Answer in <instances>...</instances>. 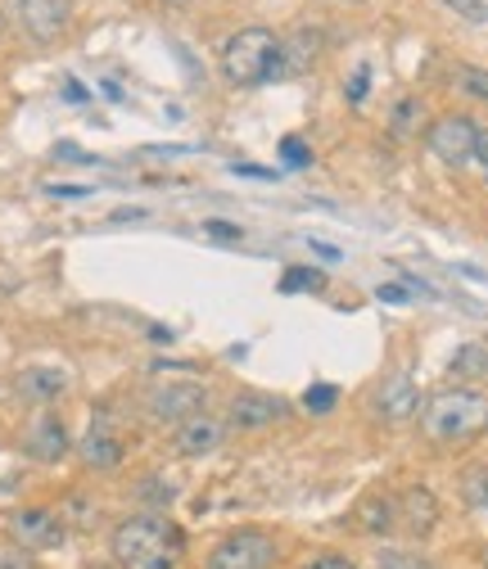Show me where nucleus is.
I'll use <instances>...</instances> for the list:
<instances>
[{
    "label": "nucleus",
    "instance_id": "f257e3e1",
    "mask_svg": "<svg viewBox=\"0 0 488 569\" xmlns=\"http://www.w3.org/2000/svg\"><path fill=\"white\" fill-rule=\"evenodd\" d=\"M113 560L118 569H177L181 529L159 511L131 516L113 529Z\"/></svg>",
    "mask_w": 488,
    "mask_h": 569
},
{
    "label": "nucleus",
    "instance_id": "f03ea898",
    "mask_svg": "<svg viewBox=\"0 0 488 569\" xmlns=\"http://www.w3.org/2000/svg\"><path fill=\"white\" fill-rule=\"evenodd\" d=\"M426 435L439 439V443H461V439H475L488 430V398L475 393V389H444L426 402Z\"/></svg>",
    "mask_w": 488,
    "mask_h": 569
},
{
    "label": "nucleus",
    "instance_id": "7ed1b4c3",
    "mask_svg": "<svg viewBox=\"0 0 488 569\" xmlns=\"http://www.w3.org/2000/svg\"><path fill=\"white\" fill-rule=\"evenodd\" d=\"M276 63H281V37L267 28H240L227 46H222V73L236 87H262L276 78Z\"/></svg>",
    "mask_w": 488,
    "mask_h": 569
},
{
    "label": "nucleus",
    "instance_id": "20e7f679",
    "mask_svg": "<svg viewBox=\"0 0 488 569\" xmlns=\"http://www.w3.org/2000/svg\"><path fill=\"white\" fill-rule=\"evenodd\" d=\"M475 140H479V127L466 118V113H444L426 127V146L430 154L444 163V168H470L475 163Z\"/></svg>",
    "mask_w": 488,
    "mask_h": 569
},
{
    "label": "nucleus",
    "instance_id": "39448f33",
    "mask_svg": "<svg viewBox=\"0 0 488 569\" xmlns=\"http://www.w3.org/2000/svg\"><path fill=\"white\" fill-rule=\"evenodd\" d=\"M276 565V538L262 529L231 533L213 547V556L203 560V569H271Z\"/></svg>",
    "mask_w": 488,
    "mask_h": 569
},
{
    "label": "nucleus",
    "instance_id": "423d86ee",
    "mask_svg": "<svg viewBox=\"0 0 488 569\" xmlns=\"http://www.w3.org/2000/svg\"><path fill=\"white\" fill-rule=\"evenodd\" d=\"M73 6L78 0H10V19L19 23L23 37L54 41L68 28V19H73Z\"/></svg>",
    "mask_w": 488,
    "mask_h": 569
},
{
    "label": "nucleus",
    "instance_id": "0eeeda50",
    "mask_svg": "<svg viewBox=\"0 0 488 569\" xmlns=\"http://www.w3.org/2000/svg\"><path fill=\"white\" fill-rule=\"evenodd\" d=\"M199 407H203V385H195V380H168V385H155L146 393V411L163 425H181Z\"/></svg>",
    "mask_w": 488,
    "mask_h": 569
},
{
    "label": "nucleus",
    "instance_id": "6e6552de",
    "mask_svg": "<svg viewBox=\"0 0 488 569\" xmlns=\"http://www.w3.org/2000/svg\"><path fill=\"white\" fill-rule=\"evenodd\" d=\"M23 452L41 466H54V461L68 457V430H63V420L54 411H41L23 430Z\"/></svg>",
    "mask_w": 488,
    "mask_h": 569
},
{
    "label": "nucleus",
    "instance_id": "1a4fd4ad",
    "mask_svg": "<svg viewBox=\"0 0 488 569\" xmlns=\"http://www.w3.org/2000/svg\"><path fill=\"white\" fill-rule=\"evenodd\" d=\"M10 533L28 547V551H50L63 542V520L46 507H28V511H14L10 516Z\"/></svg>",
    "mask_w": 488,
    "mask_h": 569
},
{
    "label": "nucleus",
    "instance_id": "9d476101",
    "mask_svg": "<svg viewBox=\"0 0 488 569\" xmlns=\"http://www.w3.org/2000/svg\"><path fill=\"white\" fill-rule=\"evenodd\" d=\"M286 402L281 398H271V393H240V398H231V407H227V425H236V430H271L276 420H286Z\"/></svg>",
    "mask_w": 488,
    "mask_h": 569
},
{
    "label": "nucleus",
    "instance_id": "9b49d317",
    "mask_svg": "<svg viewBox=\"0 0 488 569\" xmlns=\"http://www.w3.org/2000/svg\"><path fill=\"white\" fill-rule=\"evenodd\" d=\"M222 439H227V420H218V416L195 411L190 420L177 425V452L181 457H208V452L222 448Z\"/></svg>",
    "mask_w": 488,
    "mask_h": 569
},
{
    "label": "nucleus",
    "instance_id": "f8f14e48",
    "mask_svg": "<svg viewBox=\"0 0 488 569\" xmlns=\"http://www.w3.org/2000/svg\"><path fill=\"white\" fill-rule=\"evenodd\" d=\"M394 516H398V525H402L407 533L426 538V533H435V525H439V502H435L430 488H407L402 497H394Z\"/></svg>",
    "mask_w": 488,
    "mask_h": 569
},
{
    "label": "nucleus",
    "instance_id": "ddd939ff",
    "mask_svg": "<svg viewBox=\"0 0 488 569\" xmlns=\"http://www.w3.org/2000/svg\"><path fill=\"white\" fill-rule=\"evenodd\" d=\"M376 407H380L385 420L402 425V420L416 416V407H421V389L411 385V376H389V380L380 385V393H376Z\"/></svg>",
    "mask_w": 488,
    "mask_h": 569
},
{
    "label": "nucleus",
    "instance_id": "4468645a",
    "mask_svg": "<svg viewBox=\"0 0 488 569\" xmlns=\"http://www.w3.org/2000/svg\"><path fill=\"white\" fill-rule=\"evenodd\" d=\"M14 389H19L23 402L50 407V402H59V398L68 393V376H63L59 367H28V371L14 380Z\"/></svg>",
    "mask_w": 488,
    "mask_h": 569
},
{
    "label": "nucleus",
    "instance_id": "2eb2a0df",
    "mask_svg": "<svg viewBox=\"0 0 488 569\" xmlns=\"http://www.w3.org/2000/svg\"><path fill=\"white\" fill-rule=\"evenodd\" d=\"M78 457H82V466H91V470H118V461H122V439H113L104 425H96V430L78 443Z\"/></svg>",
    "mask_w": 488,
    "mask_h": 569
},
{
    "label": "nucleus",
    "instance_id": "dca6fc26",
    "mask_svg": "<svg viewBox=\"0 0 488 569\" xmlns=\"http://www.w3.org/2000/svg\"><path fill=\"white\" fill-rule=\"evenodd\" d=\"M312 54H317V37H312L308 28H299L295 37L281 41V63H276V78H295V73H303V68L312 63Z\"/></svg>",
    "mask_w": 488,
    "mask_h": 569
},
{
    "label": "nucleus",
    "instance_id": "f3484780",
    "mask_svg": "<svg viewBox=\"0 0 488 569\" xmlns=\"http://www.w3.org/2000/svg\"><path fill=\"white\" fill-rule=\"evenodd\" d=\"M421 122H426V104L416 100V96H402L389 113V136L394 140H411V136H421Z\"/></svg>",
    "mask_w": 488,
    "mask_h": 569
},
{
    "label": "nucleus",
    "instance_id": "a211bd4d",
    "mask_svg": "<svg viewBox=\"0 0 488 569\" xmlns=\"http://www.w3.org/2000/svg\"><path fill=\"white\" fill-rule=\"evenodd\" d=\"M398 525V516H394V497H367V502L358 507V529L362 533H389Z\"/></svg>",
    "mask_w": 488,
    "mask_h": 569
},
{
    "label": "nucleus",
    "instance_id": "6ab92c4d",
    "mask_svg": "<svg viewBox=\"0 0 488 569\" xmlns=\"http://www.w3.org/2000/svg\"><path fill=\"white\" fill-rule=\"evenodd\" d=\"M452 82H457V91H461V96H470V100H484V104H488V68L461 63L457 73H452Z\"/></svg>",
    "mask_w": 488,
    "mask_h": 569
},
{
    "label": "nucleus",
    "instance_id": "aec40b11",
    "mask_svg": "<svg viewBox=\"0 0 488 569\" xmlns=\"http://www.w3.org/2000/svg\"><path fill=\"white\" fill-rule=\"evenodd\" d=\"M376 569H430V560L411 556V551H398V547H385V551L376 556Z\"/></svg>",
    "mask_w": 488,
    "mask_h": 569
},
{
    "label": "nucleus",
    "instance_id": "412c9836",
    "mask_svg": "<svg viewBox=\"0 0 488 569\" xmlns=\"http://www.w3.org/2000/svg\"><path fill=\"white\" fill-rule=\"evenodd\" d=\"M444 6L452 14H461L466 23H475V28H488V0H444Z\"/></svg>",
    "mask_w": 488,
    "mask_h": 569
},
{
    "label": "nucleus",
    "instance_id": "4be33fe9",
    "mask_svg": "<svg viewBox=\"0 0 488 569\" xmlns=\"http://www.w3.org/2000/svg\"><path fill=\"white\" fill-rule=\"evenodd\" d=\"M136 492H141L146 507H168L172 502V483H163V479H141V483H136Z\"/></svg>",
    "mask_w": 488,
    "mask_h": 569
},
{
    "label": "nucleus",
    "instance_id": "5701e85b",
    "mask_svg": "<svg viewBox=\"0 0 488 569\" xmlns=\"http://www.w3.org/2000/svg\"><path fill=\"white\" fill-rule=\"evenodd\" d=\"M321 280H326V276L312 271V267H290V271H286V290H290V295H299V290H321Z\"/></svg>",
    "mask_w": 488,
    "mask_h": 569
},
{
    "label": "nucleus",
    "instance_id": "b1692460",
    "mask_svg": "<svg viewBox=\"0 0 488 569\" xmlns=\"http://www.w3.org/2000/svg\"><path fill=\"white\" fill-rule=\"evenodd\" d=\"M484 362H488V358H484V348H475V343H470V348H461L457 358H452V376H479V371H484Z\"/></svg>",
    "mask_w": 488,
    "mask_h": 569
},
{
    "label": "nucleus",
    "instance_id": "393cba45",
    "mask_svg": "<svg viewBox=\"0 0 488 569\" xmlns=\"http://www.w3.org/2000/svg\"><path fill=\"white\" fill-rule=\"evenodd\" d=\"M461 488H466V502L470 507H488V470H470Z\"/></svg>",
    "mask_w": 488,
    "mask_h": 569
},
{
    "label": "nucleus",
    "instance_id": "a878e982",
    "mask_svg": "<svg viewBox=\"0 0 488 569\" xmlns=\"http://www.w3.org/2000/svg\"><path fill=\"white\" fill-rule=\"evenodd\" d=\"M367 87H371V68H367V63H358L353 82H348V100H353V104H362V100H367Z\"/></svg>",
    "mask_w": 488,
    "mask_h": 569
},
{
    "label": "nucleus",
    "instance_id": "bb28decb",
    "mask_svg": "<svg viewBox=\"0 0 488 569\" xmlns=\"http://www.w3.org/2000/svg\"><path fill=\"white\" fill-rule=\"evenodd\" d=\"M330 407H335V385L308 389V411H330Z\"/></svg>",
    "mask_w": 488,
    "mask_h": 569
},
{
    "label": "nucleus",
    "instance_id": "cd10ccee",
    "mask_svg": "<svg viewBox=\"0 0 488 569\" xmlns=\"http://www.w3.org/2000/svg\"><path fill=\"white\" fill-rule=\"evenodd\" d=\"M303 569H358V565L348 560V556H335V551H326V556H312Z\"/></svg>",
    "mask_w": 488,
    "mask_h": 569
},
{
    "label": "nucleus",
    "instance_id": "c85d7f7f",
    "mask_svg": "<svg viewBox=\"0 0 488 569\" xmlns=\"http://www.w3.org/2000/svg\"><path fill=\"white\" fill-rule=\"evenodd\" d=\"M281 154H286V159H290V163H295V168H303V163H308V159H312V154H308V150H303V146H299V140H286V146H281Z\"/></svg>",
    "mask_w": 488,
    "mask_h": 569
},
{
    "label": "nucleus",
    "instance_id": "c756f323",
    "mask_svg": "<svg viewBox=\"0 0 488 569\" xmlns=\"http://www.w3.org/2000/svg\"><path fill=\"white\" fill-rule=\"evenodd\" d=\"M376 299H380V303H407V290H402V284H380Z\"/></svg>",
    "mask_w": 488,
    "mask_h": 569
},
{
    "label": "nucleus",
    "instance_id": "7c9ffc66",
    "mask_svg": "<svg viewBox=\"0 0 488 569\" xmlns=\"http://www.w3.org/2000/svg\"><path fill=\"white\" fill-rule=\"evenodd\" d=\"M203 231L218 240H240V227H227V222H203Z\"/></svg>",
    "mask_w": 488,
    "mask_h": 569
},
{
    "label": "nucleus",
    "instance_id": "2f4dec72",
    "mask_svg": "<svg viewBox=\"0 0 488 569\" xmlns=\"http://www.w3.org/2000/svg\"><path fill=\"white\" fill-rule=\"evenodd\" d=\"M46 190L59 194V199H87V194H91L87 186H46Z\"/></svg>",
    "mask_w": 488,
    "mask_h": 569
},
{
    "label": "nucleus",
    "instance_id": "473e14b6",
    "mask_svg": "<svg viewBox=\"0 0 488 569\" xmlns=\"http://www.w3.org/2000/svg\"><path fill=\"white\" fill-rule=\"evenodd\" d=\"M475 163H479L484 177H488V131H479V140H475Z\"/></svg>",
    "mask_w": 488,
    "mask_h": 569
},
{
    "label": "nucleus",
    "instance_id": "72a5a7b5",
    "mask_svg": "<svg viewBox=\"0 0 488 569\" xmlns=\"http://www.w3.org/2000/svg\"><path fill=\"white\" fill-rule=\"evenodd\" d=\"M236 172H240V177H262V181H271V177H281V172H271V168H258V163H240Z\"/></svg>",
    "mask_w": 488,
    "mask_h": 569
},
{
    "label": "nucleus",
    "instance_id": "f704fd0d",
    "mask_svg": "<svg viewBox=\"0 0 488 569\" xmlns=\"http://www.w3.org/2000/svg\"><path fill=\"white\" fill-rule=\"evenodd\" d=\"M0 569H32L23 556H0Z\"/></svg>",
    "mask_w": 488,
    "mask_h": 569
},
{
    "label": "nucleus",
    "instance_id": "c9c22d12",
    "mask_svg": "<svg viewBox=\"0 0 488 569\" xmlns=\"http://www.w3.org/2000/svg\"><path fill=\"white\" fill-rule=\"evenodd\" d=\"M0 37H6V14H0Z\"/></svg>",
    "mask_w": 488,
    "mask_h": 569
},
{
    "label": "nucleus",
    "instance_id": "e433bc0d",
    "mask_svg": "<svg viewBox=\"0 0 488 569\" xmlns=\"http://www.w3.org/2000/svg\"><path fill=\"white\" fill-rule=\"evenodd\" d=\"M484 569H488V551H484Z\"/></svg>",
    "mask_w": 488,
    "mask_h": 569
}]
</instances>
